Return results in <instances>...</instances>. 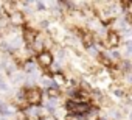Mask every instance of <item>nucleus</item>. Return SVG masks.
I'll use <instances>...</instances> for the list:
<instances>
[{
	"label": "nucleus",
	"mask_w": 132,
	"mask_h": 120,
	"mask_svg": "<svg viewBox=\"0 0 132 120\" xmlns=\"http://www.w3.org/2000/svg\"><path fill=\"white\" fill-rule=\"evenodd\" d=\"M37 31L34 30V28H31V27H25L23 28V33H22V38H23V41H25V44H28V45H31L34 41H36V38H37Z\"/></svg>",
	"instance_id": "7ed1b4c3"
},
{
	"label": "nucleus",
	"mask_w": 132,
	"mask_h": 120,
	"mask_svg": "<svg viewBox=\"0 0 132 120\" xmlns=\"http://www.w3.org/2000/svg\"><path fill=\"white\" fill-rule=\"evenodd\" d=\"M98 61H100L103 66H106V67H110V66L113 64V63L110 61V59H109V58H107L104 53H100V55H98Z\"/></svg>",
	"instance_id": "6e6552de"
},
{
	"label": "nucleus",
	"mask_w": 132,
	"mask_h": 120,
	"mask_svg": "<svg viewBox=\"0 0 132 120\" xmlns=\"http://www.w3.org/2000/svg\"><path fill=\"white\" fill-rule=\"evenodd\" d=\"M25 101L30 106H39L42 101V91L39 87H25Z\"/></svg>",
	"instance_id": "f257e3e1"
},
{
	"label": "nucleus",
	"mask_w": 132,
	"mask_h": 120,
	"mask_svg": "<svg viewBox=\"0 0 132 120\" xmlns=\"http://www.w3.org/2000/svg\"><path fill=\"white\" fill-rule=\"evenodd\" d=\"M36 61H37V64H39L42 69H50L51 64L54 63V58H53V55H51L48 50H44V51L37 53Z\"/></svg>",
	"instance_id": "f03ea898"
},
{
	"label": "nucleus",
	"mask_w": 132,
	"mask_h": 120,
	"mask_svg": "<svg viewBox=\"0 0 132 120\" xmlns=\"http://www.w3.org/2000/svg\"><path fill=\"white\" fill-rule=\"evenodd\" d=\"M45 6H47V5H45L44 2H37V3H36V8H37L39 11H44V10H45Z\"/></svg>",
	"instance_id": "1a4fd4ad"
},
{
	"label": "nucleus",
	"mask_w": 132,
	"mask_h": 120,
	"mask_svg": "<svg viewBox=\"0 0 132 120\" xmlns=\"http://www.w3.org/2000/svg\"><path fill=\"white\" fill-rule=\"evenodd\" d=\"M13 25H16V27H19V25H23L25 24V16H23V13L22 11H14V13H11L10 14V19H8Z\"/></svg>",
	"instance_id": "39448f33"
},
{
	"label": "nucleus",
	"mask_w": 132,
	"mask_h": 120,
	"mask_svg": "<svg viewBox=\"0 0 132 120\" xmlns=\"http://www.w3.org/2000/svg\"><path fill=\"white\" fill-rule=\"evenodd\" d=\"M106 45L110 47L112 50H113L115 47H118V45H120V34H118L117 31H109V33L106 34Z\"/></svg>",
	"instance_id": "20e7f679"
},
{
	"label": "nucleus",
	"mask_w": 132,
	"mask_h": 120,
	"mask_svg": "<svg viewBox=\"0 0 132 120\" xmlns=\"http://www.w3.org/2000/svg\"><path fill=\"white\" fill-rule=\"evenodd\" d=\"M47 95H48L50 98H59L61 91H59V87L53 86V87H48V89H47Z\"/></svg>",
	"instance_id": "0eeeda50"
},
{
	"label": "nucleus",
	"mask_w": 132,
	"mask_h": 120,
	"mask_svg": "<svg viewBox=\"0 0 132 120\" xmlns=\"http://www.w3.org/2000/svg\"><path fill=\"white\" fill-rule=\"evenodd\" d=\"M81 39H82V44H84L87 48L93 47V34H90V33H84V34L81 36Z\"/></svg>",
	"instance_id": "423d86ee"
},
{
	"label": "nucleus",
	"mask_w": 132,
	"mask_h": 120,
	"mask_svg": "<svg viewBox=\"0 0 132 120\" xmlns=\"http://www.w3.org/2000/svg\"><path fill=\"white\" fill-rule=\"evenodd\" d=\"M129 118H130V120H132V112H130V114H129Z\"/></svg>",
	"instance_id": "9b49d317"
},
{
	"label": "nucleus",
	"mask_w": 132,
	"mask_h": 120,
	"mask_svg": "<svg viewBox=\"0 0 132 120\" xmlns=\"http://www.w3.org/2000/svg\"><path fill=\"white\" fill-rule=\"evenodd\" d=\"M40 27H42V28H47V27H48V22H47V20H42V22H40Z\"/></svg>",
	"instance_id": "9d476101"
}]
</instances>
